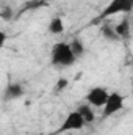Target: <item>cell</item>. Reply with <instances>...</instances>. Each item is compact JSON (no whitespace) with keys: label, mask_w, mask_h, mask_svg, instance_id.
Masks as SVG:
<instances>
[{"label":"cell","mask_w":133,"mask_h":135,"mask_svg":"<svg viewBox=\"0 0 133 135\" xmlns=\"http://www.w3.org/2000/svg\"><path fill=\"white\" fill-rule=\"evenodd\" d=\"M50 61H52L53 66H57V68H69L77 61V58L72 55L70 47H69L67 42H57L52 47Z\"/></svg>","instance_id":"obj_1"},{"label":"cell","mask_w":133,"mask_h":135,"mask_svg":"<svg viewBox=\"0 0 133 135\" xmlns=\"http://www.w3.org/2000/svg\"><path fill=\"white\" fill-rule=\"evenodd\" d=\"M125 105V98L117 93V91H113V93H108V98L103 104V110H102V115L103 118H110L113 115H116L117 112H121Z\"/></svg>","instance_id":"obj_2"},{"label":"cell","mask_w":133,"mask_h":135,"mask_svg":"<svg viewBox=\"0 0 133 135\" xmlns=\"http://www.w3.org/2000/svg\"><path fill=\"white\" fill-rule=\"evenodd\" d=\"M85 126H86V123H85V119L81 118V115H80L77 110H74V112H70V113L66 115V118L63 119L61 126L57 129L55 135L66 134V132H74V131H80V129H83Z\"/></svg>","instance_id":"obj_3"},{"label":"cell","mask_w":133,"mask_h":135,"mask_svg":"<svg viewBox=\"0 0 133 135\" xmlns=\"http://www.w3.org/2000/svg\"><path fill=\"white\" fill-rule=\"evenodd\" d=\"M133 8V0H111L106 6H105V9L100 13L99 19H106L108 16H114V14H121V13H124V14H129L130 11H132Z\"/></svg>","instance_id":"obj_4"},{"label":"cell","mask_w":133,"mask_h":135,"mask_svg":"<svg viewBox=\"0 0 133 135\" xmlns=\"http://www.w3.org/2000/svg\"><path fill=\"white\" fill-rule=\"evenodd\" d=\"M108 98V91L103 86H94L86 94V104L91 107H103V104Z\"/></svg>","instance_id":"obj_5"},{"label":"cell","mask_w":133,"mask_h":135,"mask_svg":"<svg viewBox=\"0 0 133 135\" xmlns=\"http://www.w3.org/2000/svg\"><path fill=\"white\" fill-rule=\"evenodd\" d=\"M24 94H25V88L21 82H9L3 90V101L5 102L16 101V99H21Z\"/></svg>","instance_id":"obj_6"},{"label":"cell","mask_w":133,"mask_h":135,"mask_svg":"<svg viewBox=\"0 0 133 135\" xmlns=\"http://www.w3.org/2000/svg\"><path fill=\"white\" fill-rule=\"evenodd\" d=\"M130 30H132V27H130V19H129V17H124V19L114 27V32L119 36V39H127V38L130 36Z\"/></svg>","instance_id":"obj_7"},{"label":"cell","mask_w":133,"mask_h":135,"mask_svg":"<svg viewBox=\"0 0 133 135\" xmlns=\"http://www.w3.org/2000/svg\"><path fill=\"white\" fill-rule=\"evenodd\" d=\"M47 30H49L50 35H61L64 32V21L61 17H58V16L52 17L49 25H47Z\"/></svg>","instance_id":"obj_8"},{"label":"cell","mask_w":133,"mask_h":135,"mask_svg":"<svg viewBox=\"0 0 133 135\" xmlns=\"http://www.w3.org/2000/svg\"><path fill=\"white\" fill-rule=\"evenodd\" d=\"M77 112L81 115V118L85 119V123H86V124L93 123V121H94V118H96L94 110H93V107H91L89 104H80V105H78V108H77Z\"/></svg>","instance_id":"obj_9"},{"label":"cell","mask_w":133,"mask_h":135,"mask_svg":"<svg viewBox=\"0 0 133 135\" xmlns=\"http://www.w3.org/2000/svg\"><path fill=\"white\" fill-rule=\"evenodd\" d=\"M69 44V47H70V52H72V55L75 57V58H80L81 55H85V44H83V41H80L78 38H74L70 42H67Z\"/></svg>","instance_id":"obj_10"},{"label":"cell","mask_w":133,"mask_h":135,"mask_svg":"<svg viewBox=\"0 0 133 135\" xmlns=\"http://www.w3.org/2000/svg\"><path fill=\"white\" fill-rule=\"evenodd\" d=\"M100 33H102V36L108 41V42H116V41H121L119 39V36L116 35V32H114V27H111L110 24H103L102 27H100Z\"/></svg>","instance_id":"obj_11"},{"label":"cell","mask_w":133,"mask_h":135,"mask_svg":"<svg viewBox=\"0 0 133 135\" xmlns=\"http://www.w3.org/2000/svg\"><path fill=\"white\" fill-rule=\"evenodd\" d=\"M67 85H69V80L64 79V77H61V79H58V82H57V85H55V88H53V93H61L63 90H66Z\"/></svg>","instance_id":"obj_12"},{"label":"cell","mask_w":133,"mask_h":135,"mask_svg":"<svg viewBox=\"0 0 133 135\" xmlns=\"http://www.w3.org/2000/svg\"><path fill=\"white\" fill-rule=\"evenodd\" d=\"M42 5H47L44 0H33V2H28L25 9H30V8H38V6H42Z\"/></svg>","instance_id":"obj_13"},{"label":"cell","mask_w":133,"mask_h":135,"mask_svg":"<svg viewBox=\"0 0 133 135\" xmlns=\"http://www.w3.org/2000/svg\"><path fill=\"white\" fill-rule=\"evenodd\" d=\"M0 17L5 19V21H9V19L13 17V9H11V8H5V9L0 13Z\"/></svg>","instance_id":"obj_14"},{"label":"cell","mask_w":133,"mask_h":135,"mask_svg":"<svg viewBox=\"0 0 133 135\" xmlns=\"http://www.w3.org/2000/svg\"><path fill=\"white\" fill-rule=\"evenodd\" d=\"M6 33L3 32V30H0V49H3V46H5V42H6Z\"/></svg>","instance_id":"obj_15"},{"label":"cell","mask_w":133,"mask_h":135,"mask_svg":"<svg viewBox=\"0 0 133 135\" xmlns=\"http://www.w3.org/2000/svg\"><path fill=\"white\" fill-rule=\"evenodd\" d=\"M66 135H75L74 132H66Z\"/></svg>","instance_id":"obj_16"}]
</instances>
